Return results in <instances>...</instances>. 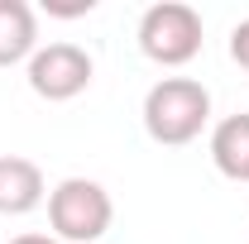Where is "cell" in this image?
I'll return each instance as SVG.
<instances>
[{
  "label": "cell",
  "instance_id": "8",
  "mask_svg": "<svg viewBox=\"0 0 249 244\" xmlns=\"http://www.w3.org/2000/svg\"><path fill=\"white\" fill-rule=\"evenodd\" d=\"M230 58L249 72V19H240V24L230 29Z\"/></svg>",
  "mask_w": 249,
  "mask_h": 244
},
{
  "label": "cell",
  "instance_id": "9",
  "mask_svg": "<svg viewBox=\"0 0 249 244\" xmlns=\"http://www.w3.org/2000/svg\"><path fill=\"white\" fill-rule=\"evenodd\" d=\"M96 0H48V15H62V19H77V15H91Z\"/></svg>",
  "mask_w": 249,
  "mask_h": 244
},
{
  "label": "cell",
  "instance_id": "10",
  "mask_svg": "<svg viewBox=\"0 0 249 244\" xmlns=\"http://www.w3.org/2000/svg\"><path fill=\"white\" fill-rule=\"evenodd\" d=\"M10 244H58V240H53V235H15Z\"/></svg>",
  "mask_w": 249,
  "mask_h": 244
},
{
  "label": "cell",
  "instance_id": "2",
  "mask_svg": "<svg viewBox=\"0 0 249 244\" xmlns=\"http://www.w3.org/2000/svg\"><path fill=\"white\" fill-rule=\"evenodd\" d=\"M115 220L110 192L91 177H62L48 192V225L58 244H96Z\"/></svg>",
  "mask_w": 249,
  "mask_h": 244
},
{
  "label": "cell",
  "instance_id": "3",
  "mask_svg": "<svg viewBox=\"0 0 249 244\" xmlns=\"http://www.w3.org/2000/svg\"><path fill=\"white\" fill-rule=\"evenodd\" d=\"M201 15L182 0H163L139 15V48L158 67H187L201 53Z\"/></svg>",
  "mask_w": 249,
  "mask_h": 244
},
{
  "label": "cell",
  "instance_id": "1",
  "mask_svg": "<svg viewBox=\"0 0 249 244\" xmlns=\"http://www.w3.org/2000/svg\"><path fill=\"white\" fill-rule=\"evenodd\" d=\"M211 124V91L196 77H163L144 96V129L154 144H192Z\"/></svg>",
  "mask_w": 249,
  "mask_h": 244
},
{
  "label": "cell",
  "instance_id": "7",
  "mask_svg": "<svg viewBox=\"0 0 249 244\" xmlns=\"http://www.w3.org/2000/svg\"><path fill=\"white\" fill-rule=\"evenodd\" d=\"M211 163L230 182H249V115H225L211 129Z\"/></svg>",
  "mask_w": 249,
  "mask_h": 244
},
{
  "label": "cell",
  "instance_id": "4",
  "mask_svg": "<svg viewBox=\"0 0 249 244\" xmlns=\"http://www.w3.org/2000/svg\"><path fill=\"white\" fill-rule=\"evenodd\" d=\"M91 72H96L91 53L77 48V43H43L29 58V67H24L29 91L43 96V101H72V96H82L91 87Z\"/></svg>",
  "mask_w": 249,
  "mask_h": 244
},
{
  "label": "cell",
  "instance_id": "5",
  "mask_svg": "<svg viewBox=\"0 0 249 244\" xmlns=\"http://www.w3.org/2000/svg\"><path fill=\"white\" fill-rule=\"evenodd\" d=\"M43 168L19 153H0V215H29L43 206Z\"/></svg>",
  "mask_w": 249,
  "mask_h": 244
},
{
  "label": "cell",
  "instance_id": "6",
  "mask_svg": "<svg viewBox=\"0 0 249 244\" xmlns=\"http://www.w3.org/2000/svg\"><path fill=\"white\" fill-rule=\"evenodd\" d=\"M38 53V19L24 0H0V67L29 62Z\"/></svg>",
  "mask_w": 249,
  "mask_h": 244
}]
</instances>
